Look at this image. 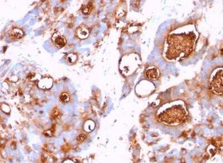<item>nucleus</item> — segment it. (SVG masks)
<instances>
[{
	"label": "nucleus",
	"instance_id": "nucleus-4",
	"mask_svg": "<svg viewBox=\"0 0 223 163\" xmlns=\"http://www.w3.org/2000/svg\"><path fill=\"white\" fill-rule=\"evenodd\" d=\"M146 78L150 80H156L158 79L160 76L159 71L156 67H150L148 68L145 73Z\"/></svg>",
	"mask_w": 223,
	"mask_h": 163
},
{
	"label": "nucleus",
	"instance_id": "nucleus-7",
	"mask_svg": "<svg viewBox=\"0 0 223 163\" xmlns=\"http://www.w3.org/2000/svg\"><path fill=\"white\" fill-rule=\"evenodd\" d=\"M53 85V81L50 78H45L41 80L39 83V86L42 89H49Z\"/></svg>",
	"mask_w": 223,
	"mask_h": 163
},
{
	"label": "nucleus",
	"instance_id": "nucleus-9",
	"mask_svg": "<svg viewBox=\"0 0 223 163\" xmlns=\"http://www.w3.org/2000/svg\"><path fill=\"white\" fill-rule=\"evenodd\" d=\"M84 128L87 132H91L94 128V123L91 121H88L84 124Z\"/></svg>",
	"mask_w": 223,
	"mask_h": 163
},
{
	"label": "nucleus",
	"instance_id": "nucleus-5",
	"mask_svg": "<svg viewBox=\"0 0 223 163\" xmlns=\"http://www.w3.org/2000/svg\"><path fill=\"white\" fill-rule=\"evenodd\" d=\"M52 39L55 45L60 48L64 47L67 43L65 38L58 33H55L53 35Z\"/></svg>",
	"mask_w": 223,
	"mask_h": 163
},
{
	"label": "nucleus",
	"instance_id": "nucleus-12",
	"mask_svg": "<svg viewBox=\"0 0 223 163\" xmlns=\"http://www.w3.org/2000/svg\"><path fill=\"white\" fill-rule=\"evenodd\" d=\"M82 11H83V13L84 14L88 15V14L91 13V6H90V5L84 6Z\"/></svg>",
	"mask_w": 223,
	"mask_h": 163
},
{
	"label": "nucleus",
	"instance_id": "nucleus-10",
	"mask_svg": "<svg viewBox=\"0 0 223 163\" xmlns=\"http://www.w3.org/2000/svg\"><path fill=\"white\" fill-rule=\"evenodd\" d=\"M59 100L63 103H67L70 101V96L68 94L63 93L60 95Z\"/></svg>",
	"mask_w": 223,
	"mask_h": 163
},
{
	"label": "nucleus",
	"instance_id": "nucleus-2",
	"mask_svg": "<svg viewBox=\"0 0 223 163\" xmlns=\"http://www.w3.org/2000/svg\"><path fill=\"white\" fill-rule=\"evenodd\" d=\"M188 112L184 104H173L158 113L157 120L165 125L177 126L186 120Z\"/></svg>",
	"mask_w": 223,
	"mask_h": 163
},
{
	"label": "nucleus",
	"instance_id": "nucleus-6",
	"mask_svg": "<svg viewBox=\"0 0 223 163\" xmlns=\"http://www.w3.org/2000/svg\"><path fill=\"white\" fill-rule=\"evenodd\" d=\"M89 31L88 28L85 27H81L78 28L77 30V36L81 39H84L88 37Z\"/></svg>",
	"mask_w": 223,
	"mask_h": 163
},
{
	"label": "nucleus",
	"instance_id": "nucleus-13",
	"mask_svg": "<svg viewBox=\"0 0 223 163\" xmlns=\"http://www.w3.org/2000/svg\"><path fill=\"white\" fill-rule=\"evenodd\" d=\"M86 136L84 135H81L77 137L78 142L79 143H82V142L84 141V140H85Z\"/></svg>",
	"mask_w": 223,
	"mask_h": 163
},
{
	"label": "nucleus",
	"instance_id": "nucleus-1",
	"mask_svg": "<svg viewBox=\"0 0 223 163\" xmlns=\"http://www.w3.org/2000/svg\"><path fill=\"white\" fill-rule=\"evenodd\" d=\"M196 39V35L192 32L169 34L165 43V59L170 62L186 59L194 51Z\"/></svg>",
	"mask_w": 223,
	"mask_h": 163
},
{
	"label": "nucleus",
	"instance_id": "nucleus-8",
	"mask_svg": "<svg viewBox=\"0 0 223 163\" xmlns=\"http://www.w3.org/2000/svg\"><path fill=\"white\" fill-rule=\"evenodd\" d=\"M11 34H12V36L14 37V38L19 39V38L23 37V30H21L20 29L15 28L12 30Z\"/></svg>",
	"mask_w": 223,
	"mask_h": 163
},
{
	"label": "nucleus",
	"instance_id": "nucleus-14",
	"mask_svg": "<svg viewBox=\"0 0 223 163\" xmlns=\"http://www.w3.org/2000/svg\"><path fill=\"white\" fill-rule=\"evenodd\" d=\"M44 135L47 137H51L53 136V132L51 130L45 131L44 132Z\"/></svg>",
	"mask_w": 223,
	"mask_h": 163
},
{
	"label": "nucleus",
	"instance_id": "nucleus-3",
	"mask_svg": "<svg viewBox=\"0 0 223 163\" xmlns=\"http://www.w3.org/2000/svg\"><path fill=\"white\" fill-rule=\"evenodd\" d=\"M223 69L218 68L213 71L210 78V89L218 95H223Z\"/></svg>",
	"mask_w": 223,
	"mask_h": 163
},
{
	"label": "nucleus",
	"instance_id": "nucleus-11",
	"mask_svg": "<svg viewBox=\"0 0 223 163\" xmlns=\"http://www.w3.org/2000/svg\"><path fill=\"white\" fill-rule=\"evenodd\" d=\"M67 59L70 63H74L77 60V56L75 54L70 53L67 57Z\"/></svg>",
	"mask_w": 223,
	"mask_h": 163
}]
</instances>
